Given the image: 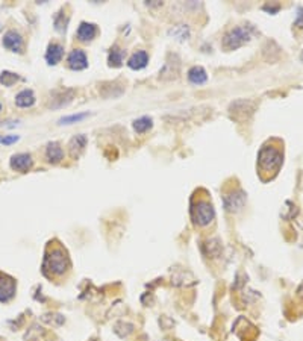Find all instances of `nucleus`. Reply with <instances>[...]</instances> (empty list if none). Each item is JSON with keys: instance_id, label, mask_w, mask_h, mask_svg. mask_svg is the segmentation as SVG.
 Here are the masks:
<instances>
[{"instance_id": "4", "label": "nucleus", "mask_w": 303, "mask_h": 341, "mask_svg": "<svg viewBox=\"0 0 303 341\" xmlns=\"http://www.w3.org/2000/svg\"><path fill=\"white\" fill-rule=\"evenodd\" d=\"M214 208L208 200H199L191 205V220L196 226L205 227L214 220Z\"/></svg>"}, {"instance_id": "24", "label": "nucleus", "mask_w": 303, "mask_h": 341, "mask_svg": "<svg viewBox=\"0 0 303 341\" xmlns=\"http://www.w3.org/2000/svg\"><path fill=\"white\" fill-rule=\"evenodd\" d=\"M67 24H69V18H67L62 12H58V15L55 17V29L58 32H65Z\"/></svg>"}, {"instance_id": "20", "label": "nucleus", "mask_w": 303, "mask_h": 341, "mask_svg": "<svg viewBox=\"0 0 303 341\" xmlns=\"http://www.w3.org/2000/svg\"><path fill=\"white\" fill-rule=\"evenodd\" d=\"M132 126H133V129H135V132L144 133V132H147L153 126V121H152L150 117H140L137 120H133Z\"/></svg>"}, {"instance_id": "14", "label": "nucleus", "mask_w": 303, "mask_h": 341, "mask_svg": "<svg viewBox=\"0 0 303 341\" xmlns=\"http://www.w3.org/2000/svg\"><path fill=\"white\" fill-rule=\"evenodd\" d=\"M78 38L81 41H91L94 37H96V33H97V29H96V24L93 23H87V21H82L78 27Z\"/></svg>"}, {"instance_id": "29", "label": "nucleus", "mask_w": 303, "mask_h": 341, "mask_svg": "<svg viewBox=\"0 0 303 341\" xmlns=\"http://www.w3.org/2000/svg\"><path fill=\"white\" fill-rule=\"evenodd\" d=\"M0 111H2V105H0Z\"/></svg>"}, {"instance_id": "27", "label": "nucleus", "mask_w": 303, "mask_h": 341, "mask_svg": "<svg viewBox=\"0 0 303 341\" xmlns=\"http://www.w3.org/2000/svg\"><path fill=\"white\" fill-rule=\"evenodd\" d=\"M264 11H268L270 14H275V12H278L279 9H281V6L279 5H276V6H270V5H264V8H262Z\"/></svg>"}, {"instance_id": "17", "label": "nucleus", "mask_w": 303, "mask_h": 341, "mask_svg": "<svg viewBox=\"0 0 303 341\" xmlns=\"http://www.w3.org/2000/svg\"><path fill=\"white\" fill-rule=\"evenodd\" d=\"M188 79L196 84V85H200V84H205L208 81V75L205 72L203 67H193L191 70L188 72Z\"/></svg>"}, {"instance_id": "5", "label": "nucleus", "mask_w": 303, "mask_h": 341, "mask_svg": "<svg viewBox=\"0 0 303 341\" xmlns=\"http://www.w3.org/2000/svg\"><path fill=\"white\" fill-rule=\"evenodd\" d=\"M256 110V104L252 100H247V99H241V100H237L233 102V104L230 105L229 108V113L232 117H235L237 120H246L249 118Z\"/></svg>"}, {"instance_id": "22", "label": "nucleus", "mask_w": 303, "mask_h": 341, "mask_svg": "<svg viewBox=\"0 0 303 341\" xmlns=\"http://www.w3.org/2000/svg\"><path fill=\"white\" fill-rule=\"evenodd\" d=\"M90 114L88 113H82V114H73V115H67V117H62L59 120V124H73V123H79L81 120L87 118Z\"/></svg>"}, {"instance_id": "6", "label": "nucleus", "mask_w": 303, "mask_h": 341, "mask_svg": "<svg viewBox=\"0 0 303 341\" xmlns=\"http://www.w3.org/2000/svg\"><path fill=\"white\" fill-rule=\"evenodd\" d=\"M15 294V281L0 273V302H8Z\"/></svg>"}, {"instance_id": "19", "label": "nucleus", "mask_w": 303, "mask_h": 341, "mask_svg": "<svg viewBox=\"0 0 303 341\" xmlns=\"http://www.w3.org/2000/svg\"><path fill=\"white\" fill-rule=\"evenodd\" d=\"M168 33L178 41H185L190 38V27L187 24H178V26H173Z\"/></svg>"}, {"instance_id": "21", "label": "nucleus", "mask_w": 303, "mask_h": 341, "mask_svg": "<svg viewBox=\"0 0 303 341\" xmlns=\"http://www.w3.org/2000/svg\"><path fill=\"white\" fill-rule=\"evenodd\" d=\"M123 58H124V50L118 49V47H114L111 52H109V56H108V62L111 67H120L121 62H123Z\"/></svg>"}, {"instance_id": "10", "label": "nucleus", "mask_w": 303, "mask_h": 341, "mask_svg": "<svg viewBox=\"0 0 303 341\" xmlns=\"http://www.w3.org/2000/svg\"><path fill=\"white\" fill-rule=\"evenodd\" d=\"M30 167H32V158L29 153H17L11 158V168L15 170V172L26 173Z\"/></svg>"}, {"instance_id": "8", "label": "nucleus", "mask_w": 303, "mask_h": 341, "mask_svg": "<svg viewBox=\"0 0 303 341\" xmlns=\"http://www.w3.org/2000/svg\"><path fill=\"white\" fill-rule=\"evenodd\" d=\"M3 46L11 50V52H23V38L18 32L15 30H9L5 33V37H3Z\"/></svg>"}, {"instance_id": "11", "label": "nucleus", "mask_w": 303, "mask_h": 341, "mask_svg": "<svg viewBox=\"0 0 303 341\" xmlns=\"http://www.w3.org/2000/svg\"><path fill=\"white\" fill-rule=\"evenodd\" d=\"M85 146H87V136L85 135H75L70 140V144H69V152H70L72 158L78 159L79 155L84 152Z\"/></svg>"}, {"instance_id": "1", "label": "nucleus", "mask_w": 303, "mask_h": 341, "mask_svg": "<svg viewBox=\"0 0 303 341\" xmlns=\"http://www.w3.org/2000/svg\"><path fill=\"white\" fill-rule=\"evenodd\" d=\"M43 268L47 275H53V276L64 275L67 268H69V256H67L65 250L59 246L50 247L46 252Z\"/></svg>"}, {"instance_id": "3", "label": "nucleus", "mask_w": 303, "mask_h": 341, "mask_svg": "<svg viewBox=\"0 0 303 341\" xmlns=\"http://www.w3.org/2000/svg\"><path fill=\"white\" fill-rule=\"evenodd\" d=\"M252 33H253V27L249 24L244 26H235L233 29H230L224 38H223V49L226 50H237L241 46H244L246 43H249L252 40Z\"/></svg>"}, {"instance_id": "2", "label": "nucleus", "mask_w": 303, "mask_h": 341, "mask_svg": "<svg viewBox=\"0 0 303 341\" xmlns=\"http://www.w3.org/2000/svg\"><path fill=\"white\" fill-rule=\"evenodd\" d=\"M284 162V155L279 149L272 146H264L258 155L259 170L265 173H276Z\"/></svg>"}, {"instance_id": "13", "label": "nucleus", "mask_w": 303, "mask_h": 341, "mask_svg": "<svg viewBox=\"0 0 303 341\" xmlns=\"http://www.w3.org/2000/svg\"><path fill=\"white\" fill-rule=\"evenodd\" d=\"M147 62H149V55H147V52L138 50V52H135V53H133V55L129 58L127 65L132 68V70H141V68H144V67L147 65Z\"/></svg>"}, {"instance_id": "16", "label": "nucleus", "mask_w": 303, "mask_h": 341, "mask_svg": "<svg viewBox=\"0 0 303 341\" xmlns=\"http://www.w3.org/2000/svg\"><path fill=\"white\" fill-rule=\"evenodd\" d=\"M33 104H35V94H33V91H30V90H24V91L18 93L15 97V105L20 108H29Z\"/></svg>"}, {"instance_id": "7", "label": "nucleus", "mask_w": 303, "mask_h": 341, "mask_svg": "<svg viewBox=\"0 0 303 341\" xmlns=\"http://www.w3.org/2000/svg\"><path fill=\"white\" fill-rule=\"evenodd\" d=\"M69 67L72 70H84L88 67L87 53L81 49H75L69 53Z\"/></svg>"}, {"instance_id": "15", "label": "nucleus", "mask_w": 303, "mask_h": 341, "mask_svg": "<svg viewBox=\"0 0 303 341\" xmlns=\"http://www.w3.org/2000/svg\"><path fill=\"white\" fill-rule=\"evenodd\" d=\"M64 56V49L61 44H50L47 47V52H46V61L49 65H55L58 64Z\"/></svg>"}, {"instance_id": "26", "label": "nucleus", "mask_w": 303, "mask_h": 341, "mask_svg": "<svg viewBox=\"0 0 303 341\" xmlns=\"http://www.w3.org/2000/svg\"><path fill=\"white\" fill-rule=\"evenodd\" d=\"M296 26L299 27H303V6H299L297 8V12H296Z\"/></svg>"}, {"instance_id": "28", "label": "nucleus", "mask_w": 303, "mask_h": 341, "mask_svg": "<svg viewBox=\"0 0 303 341\" xmlns=\"http://www.w3.org/2000/svg\"><path fill=\"white\" fill-rule=\"evenodd\" d=\"M300 59H302V61H303V52H302V56H300Z\"/></svg>"}, {"instance_id": "18", "label": "nucleus", "mask_w": 303, "mask_h": 341, "mask_svg": "<svg viewBox=\"0 0 303 341\" xmlns=\"http://www.w3.org/2000/svg\"><path fill=\"white\" fill-rule=\"evenodd\" d=\"M46 156H47V159L52 164H56V162H59L64 158V152H62V149H61V146L58 143H49L47 149H46Z\"/></svg>"}, {"instance_id": "12", "label": "nucleus", "mask_w": 303, "mask_h": 341, "mask_svg": "<svg viewBox=\"0 0 303 341\" xmlns=\"http://www.w3.org/2000/svg\"><path fill=\"white\" fill-rule=\"evenodd\" d=\"M73 97H75V91H73V90H62V91H58V93H55V99H52L50 108H61V107L69 105Z\"/></svg>"}, {"instance_id": "23", "label": "nucleus", "mask_w": 303, "mask_h": 341, "mask_svg": "<svg viewBox=\"0 0 303 341\" xmlns=\"http://www.w3.org/2000/svg\"><path fill=\"white\" fill-rule=\"evenodd\" d=\"M17 81H18V75H15V73H11V72H2V75H0V82H2L3 85H6V87L14 85Z\"/></svg>"}, {"instance_id": "9", "label": "nucleus", "mask_w": 303, "mask_h": 341, "mask_svg": "<svg viewBox=\"0 0 303 341\" xmlns=\"http://www.w3.org/2000/svg\"><path fill=\"white\" fill-rule=\"evenodd\" d=\"M244 202H246V196H244L243 191H240V193H230V194H227V196L223 197L224 207L230 213H235L237 210H240L243 205H244Z\"/></svg>"}, {"instance_id": "25", "label": "nucleus", "mask_w": 303, "mask_h": 341, "mask_svg": "<svg viewBox=\"0 0 303 341\" xmlns=\"http://www.w3.org/2000/svg\"><path fill=\"white\" fill-rule=\"evenodd\" d=\"M20 140V136L18 135H6V136H0V144H14Z\"/></svg>"}]
</instances>
